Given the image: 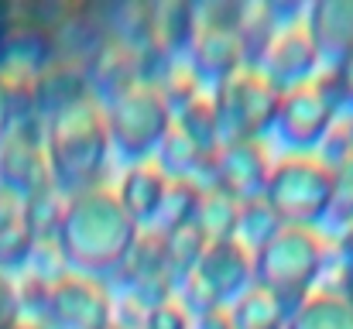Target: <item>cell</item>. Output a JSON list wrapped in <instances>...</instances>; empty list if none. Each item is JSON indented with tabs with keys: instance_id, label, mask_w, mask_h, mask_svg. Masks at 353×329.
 <instances>
[{
	"instance_id": "6da1fadb",
	"label": "cell",
	"mask_w": 353,
	"mask_h": 329,
	"mask_svg": "<svg viewBox=\"0 0 353 329\" xmlns=\"http://www.w3.org/2000/svg\"><path fill=\"white\" fill-rule=\"evenodd\" d=\"M141 226L123 213L117 192L107 186H93L86 192L65 196V213L59 226V247L65 254L69 271L90 278H114L134 247Z\"/></svg>"
},
{
	"instance_id": "7a4b0ae2",
	"label": "cell",
	"mask_w": 353,
	"mask_h": 329,
	"mask_svg": "<svg viewBox=\"0 0 353 329\" xmlns=\"http://www.w3.org/2000/svg\"><path fill=\"white\" fill-rule=\"evenodd\" d=\"M45 154H48L52 186L62 196H76L93 186H103L107 154H110L103 103L86 97L72 107L59 110L55 117H48Z\"/></svg>"
},
{
	"instance_id": "3957f363",
	"label": "cell",
	"mask_w": 353,
	"mask_h": 329,
	"mask_svg": "<svg viewBox=\"0 0 353 329\" xmlns=\"http://www.w3.org/2000/svg\"><path fill=\"white\" fill-rule=\"evenodd\" d=\"M330 243L312 226H281V233L254 254V285L268 288L288 316L309 299L312 285L323 278Z\"/></svg>"
},
{
	"instance_id": "277c9868",
	"label": "cell",
	"mask_w": 353,
	"mask_h": 329,
	"mask_svg": "<svg viewBox=\"0 0 353 329\" xmlns=\"http://www.w3.org/2000/svg\"><path fill=\"white\" fill-rule=\"evenodd\" d=\"M333 172L316 151H288L271 161L264 203L281 219V226H319L330 210Z\"/></svg>"
},
{
	"instance_id": "5b68a950",
	"label": "cell",
	"mask_w": 353,
	"mask_h": 329,
	"mask_svg": "<svg viewBox=\"0 0 353 329\" xmlns=\"http://www.w3.org/2000/svg\"><path fill=\"white\" fill-rule=\"evenodd\" d=\"M103 117H107L110 144L130 165L154 158L158 144L165 141L172 127V110L165 103V97L148 83H134L110 103H103Z\"/></svg>"
},
{
	"instance_id": "8992f818",
	"label": "cell",
	"mask_w": 353,
	"mask_h": 329,
	"mask_svg": "<svg viewBox=\"0 0 353 329\" xmlns=\"http://www.w3.org/2000/svg\"><path fill=\"white\" fill-rule=\"evenodd\" d=\"M216 120H220V141H264V134L274 127L281 93L264 79L261 69H236L213 90Z\"/></svg>"
},
{
	"instance_id": "52a82bcc",
	"label": "cell",
	"mask_w": 353,
	"mask_h": 329,
	"mask_svg": "<svg viewBox=\"0 0 353 329\" xmlns=\"http://www.w3.org/2000/svg\"><path fill=\"white\" fill-rule=\"evenodd\" d=\"M336 117H340V110L333 103L326 83L316 76L312 83L281 93L271 130L288 144V151H316L323 144V137L330 134V127L336 123Z\"/></svg>"
},
{
	"instance_id": "ba28073f",
	"label": "cell",
	"mask_w": 353,
	"mask_h": 329,
	"mask_svg": "<svg viewBox=\"0 0 353 329\" xmlns=\"http://www.w3.org/2000/svg\"><path fill=\"white\" fill-rule=\"evenodd\" d=\"M110 323H114V302L100 278L69 271L59 281H52L41 329H103Z\"/></svg>"
},
{
	"instance_id": "9c48e42d",
	"label": "cell",
	"mask_w": 353,
	"mask_h": 329,
	"mask_svg": "<svg viewBox=\"0 0 353 329\" xmlns=\"http://www.w3.org/2000/svg\"><path fill=\"white\" fill-rule=\"evenodd\" d=\"M264 79L278 90V93H288L295 86H305L319 76L323 62H319V52H316V41L305 28V21H292V24H281L278 34L271 38L268 52L261 55V66Z\"/></svg>"
},
{
	"instance_id": "30bf717a",
	"label": "cell",
	"mask_w": 353,
	"mask_h": 329,
	"mask_svg": "<svg viewBox=\"0 0 353 329\" xmlns=\"http://www.w3.org/2000/svg\"><path fill=\"white\" fill-rule=\"evenodd\" d=\"M268 172H271V158L264 141H223L210 158L206 186L223 189L236 203H250L264 196Z\"/></svg>"
},
{
	"instance_id": "8fae6325",
	"label": "cell",
	"mask_w": 353,
	"mask_h": 329,
	"mask_svg": "<svg viewBox=\"0 0 353 329\" xmlns=\"http://www.w3.org/2000/svg\"><path fill=\"white\" fill-rule=\"evenodd\" d=\"M185 66L206 83H223L243 69V45L236 34V21H196V34L185 52Z\"/></svg>"
},
{
	"instance_id": "7c38bea8",
	"label": "cell",
	"mask_w": 353,
	"mask_h": 329,
	"mask_svg": "<svg viewBox=\"0 0 353 329\" xmlns=\"http://www.w3.org/2000/svg\"><path fill=\"white\" fill-rule=\"evenodd\" d=\"M305 28L316 41L323 69H333L353 55V0H319V3H312Z\"/></svg>"
},
{
	"instance_id": "4fadbf2b",
	"label": "cell",
	"mask_w": 353,
	"mask_h": 329,
	"mask_svg": "<svg viewBox=\"0 0 353 329\" xmlns=\"http://www.w3.org/2000/svg\"><path fill=\"white\" fill-rule=\"evenodd\" d=\"M196 275L216 292L223 306H230L240 292L254 285V254L243 250L236 240H216L206 247Z\"/></svg>"
},
{
	"instance_id": "5bb4252c",
	"label": "cell",
	"mask_w": 353,
	"mask_h": 329,
	"mask_svg": "<svg viewBox=\"0 0 353 329\" xmlns=\"http://www.w3.org/2000/svg\"><path fill=\"white\" fill-rule=\"evenodd\" d=\"M165 189H168V175L158 168L154 158H148V161H134L123 172L117 199H120V206H123V213L134 219L141 230H151L158 210H161Z\"/></svg>"
},
{
	"instance_id": "9a60e30c",
	"label": "cell",
	"mask_w": 353,
	"mask_h": 329,
	"mask_svg": "<svg viewBox=\"0 0 353 329\" xmlns=\"http://www.w3.org/2000/svg\"><path fill=\"white\" fill-rule=\"evenodd\" d=\"M192 34H196V7L192 3H179V0L154 3V14H151V45L148 48H158L172 62H185V52H189Z\"/></svg>"
},
{
	"instance_id": "2e32d148",
	"label": "cell",
	"mask_w": 353,
	"mask_h": 329,
	"mask_svg": "<svg viewBox=\"0 0 353 329\" xmlns=\"http://www.w3.org/2000/svg\"><path fill=\"white\" fill-rule=\"evenodd\" d=\"M234 329H288V309L261 285H250L227 306Z\"/></svg>"
},
{
	"instance_id": "e0dca14e",
	"label": "cell",
	"mask_w": 353,
	"mask_h": 329,
	"mask_svg": "<svg viewBox=\"0 0 353 329\" xmlns=\"http://www.w3.org/2000/svg\"><path fill=\"white\" fill-rule=\"evenodd\" d=\"M288 329H353V302L323 288L299 306Z\"/></svg>"
},
{
	"instance_id": "ac0fdd59",
	"label": "cell",
	"mask_w": 353,
	"mask_h": 329,
	"mask_svg": "<svg viewBox=\"0 0 353 329\" xmlns=\"http://www.w3.org/2000/svg\"><path fill=\"white\" fill-rule=\"evenodd\" d=\"M161 240H165V264H168V271H172V278H175V288H179V285L199 268V261H203L210 240H206V233L196 226V219L185 223V226H175V230H168V233H161Z\"/></svg>"
},
{
	"instance_id": "d6986e66",
	"label": "cell",
	"mask_w": 353,
	"mask_h": 329,
	"mask_svg": "<svg viewBox=\"0 0 353 329\" xmlns=\"http://www.w3.org/2000/svg\"><path fill=\"white\" fill-rule=\"evenodd\" d=\"M236 219H240V203L234 196H227L216 186H206L199 196V210H196V226L206 233L210 243L216 240H234L236 237Z\"/></svg>"
},
{
	"instance_id": "ffe728a7",
	"label": "cell",
	"mask_w": 353,
	"mask_h": 329,
	"mask_svg": "<svg viewBox=\"0 0 353 329\" xmlns=\"http://www.w3.org/2000/svg\"><path fill=\"white\" fill-rule=\"evenodd\" d=\"M199 196H203V186H199V182H192V179H168L161 210H158L151 230L168 233V230H175V226L192 223V219H196V210H199Z\"/></svg>"
},
{
	"instance_id": "44dd1931",
	"label": "cell",
	"mask_w": 353,
	"mask_h": 329,
	"mask_svg": "<svg viewBox=\"0 0 353 329\" xmlns=\"http://www.w3.org/2000/svg\"><path fill=\"white\" fill-rule=\"evenodd\" d=\"M172 123L182 130V134H189L199 148H206V151H216L223 141H220V120H216V103H213V93H199L189 107H182L175 117H172Z\"/></svg>"
},
{
	"instance_id": "7402d4cb",
	"label": "cell",
	"mask_w": 353,
	"mask_h": 329,
	"mask_svg": "<svg viewBox=\"0 0 353 329\" xmlns=\"http://www.w3.org/2000/svg\"><path fill=\"white\" fill-rule=\"evenodd\" d=\"M281 233V219L271 213V206L264 199H250L240 203V219H236V243L250 254H257L261 247H268L274 237Z\"/></svg>"
},
{
	"instance_id": "603a6c76",
	"label": "cell",
	"mask_w": 353,
	"mask_h": 329,
	"mask_svg": "<svg viewBox=\"0 0 353 329\" xmlns=\"http://www.w3.org/2000/svg\"><path fill=\"white\" fill-rule=\"evenodd\" d=\"M330 172H333V189H330L326 223L343 230L353 223V151L347 158H340L336 165H330Z\"/></svg>"
},
{
	"instance_id": "cb8c5ba5",
	"label": "cell",
	"mask_w": 353,
	"mask_h": 329,
	"mask_svg": "<svg viewBox=\"0 0 353 329\" xmlns=\"http://www.w3.org/2000/svg\"><path fill=\"white\" fill-rule=\"evenodd\" d=\"M31 250H34V237H31V230L24 226V219L0 223V275L28 268Z\"/></svg>"
},
{
	"instance_id": "d4e9b609",
	"label": "cell",
	"mask_w": 353,
	"mask_h": 329,
	"mask_svg": "<svg viewBox=\"0 0 353 329\" xmlns=\"http://www.w3.org/2000/svg\"><path fill=\"white\" fill-rule=\"evenodd\" d=\"M319 79L326 83L340 117H353V55L333 69H319Z\"/></svg>"
},
{
	"instance_id": "484cf974",
	"label": "cell",
	"mask_w": 353,
	"mask_h": 329,
	"mask_svg": "<svg viewBox=\"0 0 353 329\" xmlns=\"http://www.w3.org/2000/svg\"><path fill=\"white\" fill-rule=\"evenodd\" d=\"M137 329H189V316L179 302H165V306L151 309Z\"/></svg>"
},
{
	"instance_id": "4316f807",
	"label": "cell",
	"mask_w": 353,
	"mask_h": 329,
	"mask_svg": "<svg viewBox=\"0 0 353 329\" xmlns=\"http://www.w3.org/2000/svg\"><path fill=\"white\" fill-rule=\"evenodd\" d=\"M17 316H21L17 312V285L7 275H0V329L10 326Z\"/></svg>"
},
{
	"instance_id": "83f0119b",
	"label": "cell",
	"mask_w": 353,
	"mask_h": 329,
	"mask_svg": "<svg viewBox=\"0 0 353 329\" xmlns=\"http://www.w3.org/2000/svg\"><path fill=\"white\" fill-rule=\"evenodd\" d=\"M192 329H234V319H230V309L223 306V309H213V312H203V316H196Z\"/></svg>"
},
{
	"instance_id": "f1b7e54d",
	"label": "cell",
	"mask_w": 353,
	"mask_h": 329,
	"mask_svg": "<svg viewBox=\"0 0 353 329\" xmlns=\"http://www.w3.org/2000/svg\"><path fill=\"white\" fill-rule=\"evenodd\" d=\"M10 120H14V110H10V100H7V93H3V86H0V141H3V134L10 130Z\"/></svg>"
},
{
	"instance_id": "f546056e",
	"label": "cell",
	"mask_w": 353,
	"mask_h": 329,
	"mask_svg": "<svg viewBox=\"0 0 353 329\" xmlns=\"http://www.w3.org/2000/svg\"><path fill=\"white\" fill-rule=\"evenodd\" d=\"M3 329H41V326H38V323H28V319H21V316H17L10 326H3Z\"/></svg>"
},
{
	"instance_id": "4dcf8cb0",
	"label": "cell",
	"mask_w": 353,
	"mask_h": 329,
	"mask_svg": "<svg viewBox=\"0 0 353 329\" xmlns=\"http://www.w3.org/2000/svg\"><path fill=\"white\" fill-rule=\"evenodd\" d=\"M343 299H350V302H353V275L347 278V285H343Z\"/></svg>"
},
{
	"instance_id": "1f68e13d",
	"label": "cell",
	"mask_w": 353,
	"mask_h": 329,
	"mask_svg": "<svg viewBox=\"0 0 353 329\" xmlns=\"http://www.w3.org/2000/svg\"><path fill=\"white\" fill-rule=\"evenodd\" d=\"M347 123H350V144H353V117H347Z\"/></svg>"
},
{
	"instance_id": "d6a6232c",
	"label": "cell",
	"mask_w": 353,
	"mask_h": 329,
	"mask_svg": "<svg viewBox=\"0 0 353 329\" xmlns=\"http://www.w3.org/2000/svg\"><path fill=\"white\" fill-rule=\"evenodd\" d=\"M103 329H120V326H117V323H110V326H103Z\"/></svg>"
}]
</instances>
